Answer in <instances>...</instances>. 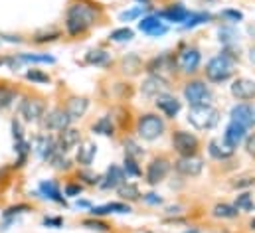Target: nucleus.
<instances>
[{
	"mask_svg": "<svg viewBox=\"0 0 255 233\" xmlns=\"http://www.w3.org/2000/svg\"><path fill=\"white\" fill-rule=\"evenodd\" d=\"M206 77L212 81V83H223V81H228L234 73H236V64L230 55H216L212 57V60L206 64Z\"/></svg>",
	"mask_w": 255,
	"mask_h": 233,
	"instance_id": "f03ea898",
	"label": "nucleus"
},
{
	"mask_svg": "<svg viewBox=\"0 0 255 233\" xmlns=\"http://www.w3.org/2000/svg\"><path fill=\"white\" fill-rule=\"evenodd\" d=\"M140 4H145V6H151V0H138Z\"/></svg>",
	"mask_w": 255,
	"mask_h": 233,
	"instance_id": "bf43d9fd",
	"label": "nucleus"
},
{
	"mask_svg": "<svg viewBox=\"0 0 255 233\" xmlns=\"http://www.w3.org/2000/svg\"><path fill=\"white\" fill-rule=\"evenodd\" d=\"M160 26H162V24H160L158 14H151V16H145L143 20L138 22V30L145 32V34H151V32H154L156 28H160Z\"/></svg>",
	"mask_w": 255,
	"mask_h": 233,
	"instance_id": "c756f323",
	"label": "nucleus"
},
{
	"mask_svg": "<svg viewBox=\"0 0 255 233\" xmlns=\"http://www.w3.org/2000/svg\"><path fill=\"white\" fill-rule=\"evenodd\" d=\"M133 38H135V32L131 28H119V30H113L109 34V40H113V42H129Z\"/></svg>",
	"mask_w": 255,
	"mask_h": 233,
	"instance_id": "58836bf2",
	"label": "nucleus"
},
{
	"mask_svg": "<svg viewBox=\"0 0 255 233\" xmlns=\"http://www.w3.org/2000/svg\"><path fill=\"white\" fill-rule=\"evenodd\" d=\"M131 208L123 201H113V203H105V206H95L91 208V216L99 217V216H107V214H129Z\"/></svg>",
	"mask_w": 255,
	"mask_h": 233,
	"instance_id": "4be33fe9",
	"label": "nucleus"
},
{
	"mask_svg": "<svg viewBox=\"0 0 255 233\" xmlns=\"http://www.w3.org/2000/svg\"><path fill=\"white\" fill-rule=\"evenodd\" d=\"M245 136H247V129L238 125V123H234V121H230V125L225 127V133H223V142L236 150L239 144L245 140Z\"/></svg>",
	"mask_w": 255,
	"mask_h": 233,
	"instance_id": "dca6fc26",
	"label": "nucleus"
},
{
	"mask_svg": "<svg viewBox=\"0 0 255 233\" xmlns=\"http://www.w3.org/2000/svg\"><path fill=\"white\" fill-rule=\"evenodd\" d=\"M95 154H97V147H95V144H93V142H83L81 147L77 149L75 160H77V164H81V166H89V164L93 162Z\"/></svg>",
	"mask_w": 255,
	"mask_h": 233,
	"instance_id": "393cba45",
	"label": "nucleus"
},
{
	"mask_svg": "<svg viewBox=\"0 0 255 233\" xmlns=\"http://www.w3.org/2000/svg\"><path fill=\"white\" fill-rule=\"evenodd\" d=\"M210 20H212V14H208V12H192L188 16V20L184 22V28H194V26H200Z\"/></svg>",
	"mask_w": 255,
	"mask_h": 233,
	"instance_id": "e433bc0d",
	"label": "nucleus"
},
{
	"mask_svg": "<svg viewBox=\"0 0 255 233\" xmlns=\"http://www.w3.org/2000/svg\"><path fill=\"white\" fill-rule=\"evenodd\" d=\"M184 99L190 103V107H194V105H210L212 93H210L208 85L204 81L194 79V81H188L184 85Z\"/></svg>",
	"mask_w": 255,
	"mask_h": 233,
	"instance_id": "20e7f679",
	"label": "nucleus"
},
{
	"mask_svg": "<svg viewBox=\"0 0 255 233\" xmlns=\"http://www.w3.org/2000/svg\"><path fill=\"white\" fill-rule=\"evenodd\" d=\"M221 18L230 20V22H241L243 14L239 10H234V8H225V10H221Z\"/></svg>",
	"mask_w": 255,
	"mask_h": 233,
	"instance_id": "79ce46f5",
	"label": "nucleus"
},
{
	"mask_svg": "<svg viewBox=\"0 0 255 233\" xmlns=\"http://www.w3.org/2000/svg\"><path fill=\"white\" fill-rule=\"evenodd\" d=\"M245 149H247V154H251L255 158V134H251L247 140H245Z\"/></svg>",
	"mask_w": 255,
	"mask_h": 233,
	"instance_id": "3c124183",
	"label": "nucleus"
},
{
	"mask_svg": "<svg viewBox=\"0 0 255 233\" xmlns=\"http://www.w3.org/2000/svg\"><path fill=\"white\" fill-rule=\"evenodd\" d=\"M16 97H18L16 89L8 85H0V109H8L16 101Z\"/></svg>",
	"mask_w": 255,
	"mask_h": 233,
	"instance_id": "7c9ffc66",
	"label": "nucleus"
},
{
	"mask_svg": "<svg viewBox=\"0 0 255 233\" xmlns=\"http://www.w3.org/2000/svg\"><path fill=\"white\" fill-rule=\"evenodd\" d=\"M208 152H210V156L216 158V160H228V158L234 154V149L228 147V144H225L223 140H212V142L208 144Z\"/></svg>",
	"mask_w": 255,
	"mask_h": 233,
	"instance_id": "b1692460",
	"label": "nucleus"
},
{
	"mask_svg": "<svg viewBox=\"0 0 255 233\" xmlns=\"http://www.w3.org/2000/svg\"><path fill=\"white\" fill-rule=\"evenodd\" d=\"M89 208V201H85V200H81V201H77V208Z\"/></svg>",
	"mask_w": 255,
	"mask_h": 233,
	"instance_id": "4d7b16f0",
	"label": "nucleus"
},
{
	"mask_svg": "<svg viewBox=\"0 0 255 233\" xmlns=\"http://www.w3.org/2000/svg\"><path fill=\"white\" fill-rule=\"evenodd\" d=\"M232 121L249 129V127H255V107L247 105V103H241V105H236L230 113Z\"/></svg>",
	"mask_w": 255,
	"mask_h": 233,
	"instance_id": "9b49d317",
	"label": "nucleus"
},
{
	"mask_svg": "<svg viewBox=\"0 0 255 233\" xmlns=\"http://www.w3.org/2000/svg\"><path fill=\"white\" fill-rule=\"evenodd\" d=\"M172 147H174V150H176L180 156H196L200 142H198V138H196L192 133L176 131V133L172 134Z\"/></svg>",
	"mask_w": 255,
	"mask_h": 233,
	"instance_id": "39448f33",
	"label": "nucleus"
},
{
	"mask_svg": "<svg viewBox=\"0 0 255 233\" xmlns=\"http://www.w3.org/2000/svg\"><path fill=\"white\" fill-rule=\"evenodd\" d=\"M190 14H192V12H190L188 8H184L182 4H174V6L162 10V12L158 14V18H166L168 22H176V24H178V22H186Z\"/></svg>",
	"mask_w": 255,
	"mask_h": 233,
	"instance_id": "5701e85b",
	"label": "nucleus"
},
{
	"mask_svg": "<svg viewBox=\"0 0 255 233\" xmlns=\"http://www.w3.org/2000/svg\"><path fill=\"white\" fill-rule=\"evenodd\" d=\"M66 30L69 36H81L89 30V26H85L83 22L79 20H73V18H66Z\"/></svg>",
	"mask_w": 255,
	"mask_h": 233,
	"instance_id": "c9c22d12",
	"label": "nucleus"
},
{
	"mask_svg": "<svg viewBox=\"0 0 255 233\" xmlns=\"http://www.w3.org/2000/svg\"><path fill=\"white\" fill-rule=\"evenodd\" d=\"M93 133H97V134H103V136H111L113 133H115V125H113V121H111V116H101L99 121H95L93 123Z\"/></svg>",
	"mask_w": 255,
	"mask_h": 233,
	"instance_id": "cd10ccee",
	"label": "nucleus"
},
{
	"mask_svg": "<svg viewBox=\"0 0 255 233\" xmlns=\"http://www.w3.org/2000/svg\"><path fill=\"white\" fill-rule=\"evenodd\" d=\"M123 71L129 73V75H136L140 69H143V62H140V57L136 53H129L127 57H123Z\"/></svg>",
	"mask_w": 255,
	"mask_h": 233,
	"instance_id": "a878e982",
	"label": "nucleus"
},
{
	"mask_svg": "<svg viewBox=\"0 0 255 233\" xmlns=\"http://www.w3.org/2000/svg\"><path fill=\"white\" fill-rule=\"evenodd\" d=\"M0 64H2V62H0Z\"/></svg>",
	"mask_w": 255,
	"mask_h": 233,
	"instance_id": "e2e57ef3",
	"label": "nucleus"
},
{
	"mask_svg": "<svg viewBox=\"0 0 255 233\" xmlns=\"http://www.w3.org/2000/svg\"><path fill=\"white\" fill-rule=\"evenodd\" d=\"M103 182H101V188L103 190H113V188H119L125 180H127V176H125V172H123V168H119V166H109L107 168V172H105V176L101 178Z\"/></svg>",
	"mask_w": 255,
	"mask_h": 233,
	"instance_id": "6ab92c4d",
	"label": "nucleus"
},
{
	"mask_svg": "<svg viewBox=\"0 0 255 233\" xmlns=\"http://www.w3.org/2000/svg\"><path fill=\"white\" fill-rule=\"evenodd\" d=\"M12 133H14V138H16V140H24V138H22V127H20L18 121L12 123Z\"/></svg>",
	"mask_w": 255,
	"mask_h": 233,
	"instance_id": "864d4df0",
	"label": "nucleus"
},
{
	"mask_svg": "<svg viewBox=\"0 0 255 233\" xmlns=\"http://www.w3.org/2000/svg\"><path fill=\"white\" fill-rule=\"evenodd\" d=\"M89 107V101L83 99V97H71L66 105V113L69 115V119L75 121V119H81V116L85 115V111H87Z\"/></svg>",
	"mask_w": 255,
	"mask_h": 233,
	"instance_id": "412c9836",
	"label": "nucleus"
},
{
	"mask_svg": "<svg viewBox=\"0 0 255 233\" xmlns=\"http://www.w3.org/2000/svg\"><path fill=\"white\" fill-rule=\"evenodd\" d=\"M117 192H119V198L121 200H127V201H135V200H138L140 198V192H138V188L135 186V184H121L119 188H117Z\"/></svg>",
	"mask_w": 255,
	"mask_h": 233,
	"instance_id": "2f4dec72",
	"label": "nucleus"
},
{
	"mask_svg": "<svg viewBox=\"0 0 255 233\" xmlns=\"http://www.w3.org/2000/svg\"><path fill=\"white\" fill-rule=\"evenodd\" d=\"M83 225H85V227H91V229H99V231H107V229H109V225H107V223L97 221V219H85V221H83Z\"/></svg>",
	"mask_w": 255,
	"mask_h": 233,
	"instance_id": "a18cd8bd",
	"label": "nucleus"
},
{
	"mask_svg": "<svg viewBox=\"0 0 255 233\" xmlns=\"http://www.w3.org/2000/svg\"><path fill=\"white\" fill-rule=\"evenodd\" d=\"M36 152L40 154L42 160H50L55 152H58L55 138H51V136H38L36 138Z\"/></svg>",
	"mask_w": 255,
	"mask_h": 233,
	"instance_id": "aec40b11",
	"label": "nucleus"
},
{
	"mask_svg": "<svg viewBox=\"0 0 255 233\" xmlns=\"http://www.w3.org/2000/svg\"><path fill=\"white\" fill-rule=\"evenodd\" d=\"M145 233H151V231H145Z\"/></svg>",
	"mask_w": 255,
	"mask_h": 233,
	"instance_id": "680f3d73",
	"label": "nucleus"
},
{
	"mask_svg": "<svg viewBox=\"0 0 255 233\" xmlns=\"http://www.w3.org/2000/svg\"><path fill=\"white\" fill-rule=\"evenodd\" d=\"M18 60L20 62H28V64H53L55 62L53 57L48 55V53H42V55H38V53H20Z\"/></svg>",
	"mask_w": 255,
	"mask_h": 233,
	"instance_id": "72a5a7b5",
	"label": "nucleus"
},
{
	"mask_svg": "<svg viewBox=\"0 0 255 233\" xmlns=\"http://www.w3.org/2000/svg\"><path fill=\"white\" fill-rule=\"evenodd\" d=\"M249 227H251V231H255V219H251V223H249Z\"/></svg>",
	"mask_w": 255,
	"mask_h": 233,
	"instance_id": "052dcab7",
	"label": "nucleus"
},
{
	"mask_svg": "<svg viewBox=\"0 0 255 233\" xmlns=\"http://www.w3.org/2000/svg\"><path fill=\"white\" fill-rule=\"evenodd\" d=\"M200 62H202V55L196 48H188L184 51H180L178 60H176V66L184 71V73H196L198 67H200Z\"/></svg>",
	"mask_w": 255,
	"mask_h": 233,
	"instance_id": "6e6552de",
	"label": "nucleus"
},
{
	"mask_svg": "<svg viewBox=\"0 0 255 233\" xmlns=\"http://www.w3.org/2000/svg\"><path fill=\"white\" fill-rule=\"evenodd\" d=\"M212 214H214V217H221V219H234V217H238L239 210H238L236 206H230V203H218V206H214Z\"/></svg>",
	"mask_w": 255,
	"mask_h": 233,
	"instance_id": "bb28decb",
	"label": "nucleus"
},
{
	"mask_svg": "<svg viewBox=\"0 0 255 233\" xmlns=\"http://www.w3.org/2000/svg\"><path fill=\"white\" fill-rule=\"evenodd\" d=\"M85 60H87V64H91V66H107L111 62V55L103 50H91V51H87V55H85Z\"/></svg>",
	"mask_w": 255,
	"mask_h": 233,
	"instance_id": "c85d7f7f",
	"label": "nucleus"
},
{
	"mask_svg": "<svg viewBox=\"0 0 255 233\" xmlns=\"http://www.w3.org/2000/svg\"><path fill=\"white\" fill-rule=\"evenodd\" d=\"M79 140H81V133L77 131V129H64V131H60V136H58V140H55V144H58V152H68V150H71L73 147H77L79 144Z\"/></svg>",
	"mask_w": 255,
	"mask_h": 233,
	"instance_id": "f3484780",
	"label": "nucleus"
},
{
	"mask_svg": "<svg viewBox=\"0 0 255 233\" xmlns=\"http://www.w3.org/2000/svg\"><path fill=\"white\" fill-rule=\"evenodd\" d=\"M26 79L32 83H50V75L44 73L42 69H28L26 71Z\"/></svg>",
	"mask_w": 255,
	"mask_h": 233,
	"instance_id": "ea45409f",
	"label": "nucleus"
},
{
	"mask_svg": "<svg viewBox=\"0 0 255 233\" xmlns=\"http://www.w3.org/2000/svg\"><path fill=\"white\" fill-rule=\"evenodd\" d=\"M143 12H145V6H138V8H133V10H127V12L121 14V20H123V22L135 20V18H138V16H143Z\"/></svg>",
	"mask_w": 255,
	"mask_h": 233,
	"instance_id": "37998d69",
	"label": "nucleus"
},
{
	"mask_svg": "<svg viewBox=\"0 0 255 233\" xmlns=\"http://www.w3.org/2000/svg\"><path fill=\"white\" fill-rule=\"evenodd\" d=\"M60 38V32H50V34H38L36 36V44H44V42H53Z\"/></svg>",
	"mask_w": 255,
	"mask_h": 233,
	"instance_id": "49530a36",
	"label": "nucleus"
},
{
	"mask_svg": "<svg viewBox=\"0 0 255 233\" xmlns=\"http://www.w3.org/2000/svg\"><path fill=\"white\" fill-rule=\"evenodd\" d=\"M249 60H251V62L255 64V46H253V48L249 50Z\"/></svg>",
	"mask_w": 255,
	"mask_h": 233,
	"instance_id": "6e6d98bb",
	"label": "nucleus"
},
{
	"mask_svg": "<svg viewBox=\"0 0 255 233\" xmlns=\"http://www.w3.org/2000/svg\"><path fill=\"white\" fill-rule=\"evenodd\" d=\"M125 156L138 158V156H143V149H140L135 140H125Z\"/></svg>",
	"mask_w": 255,
	"mask_h": 233,
	"instance_id": "a19ab883",
	"label": "nucleus"
},
{
	"mask_svg": "<svg viewBox=\"0 0 255 233\" xmlns=\"http://www.w3.org/2000/svg\"><path fill=\"white\" fill-rule=\"evenodd\" d=\"M154 105H156V109H158L160 113H164V115L168 116V119H174V116L180 113V109H182L180 101H178L174 95H168V93L158 95L156 101H154Z\"/></svg>",
	"mask_w": 255,
	"mask_h": 233,
	"instance_id": "2eb2a0df",
	"label": "nucleus"
},
{
	"mask_svg": "<svg viewBox=\"0 0 255 233\" xmlns=\"http://www.w3.org/2000/svg\"><path fill=\"white\" fill-rule=\"evenodd\" d=\"M176 67V62H174V57L172 55H168V53H162L158 57H153V60L147 64V71L151 75H160L162 71H174Z\"/></svg>",
	"mask_w": 255,
	"mask_h": 233,
	"instance_id": "a211bd4d",
	"label": "nucleus"
},
{
	"mask_svg": "<svg viewBox=\"0 0 255 233\" xmlns=\"http://www.w3.org/2000/svg\"><path fill=\"white\" fill-rule=\"evenodd\" d=\"M28 210H30V206H26V203H18V206H12V208H8V210L4 212V217H12V216L22 214V212H28Z\"/></svg>",
	"mask_w": 255,
	"mask_h": 233,
	"instance_id": "c03bdc74",
	"label": "nucleus"
},
{
	"mask_svg": "<svg viewBox=\"0 0 255 233\" xmlns=\"http://www.w3.org/2000/svg\"><path fill=\"white\" fill-rule=\"evenodd\" d=\"M18 113H20V116H24V121H30V123L40 121L46 113V103L36 97H26L24 101H20Z\"/></svg>",
	"mask_w": 255,
	"mask_h": 233,
	"instance_id": "423d86ee",
	"label": "nucleus"
},
{
	"mask_svg": "<svg viewBox=\"0 0 255 233\" xmlns=\"http://www.w3.org/2000/svg\"><path fill=\"white\" fill-rule=\"evenodd\" d=\"M164 133V121L158 115H143L136 123V134L143 140H156Z\"/></svg>",
	"mask_w": 255,
	"mask_h": 233,
	"instance_id": "7ed1b4c3",
	"label": "nucleus"
},
{
	"mask_svg": "<svg viewBox=\"0 0 255 233\" xmlns=\"http://www.w3.org/2000/svg\"><path fill=\"white\" fill-rule=\"evenodd\" d=\"M40 190L46 194V198L64 203V198H62V192H60L58 184H53V182H42V184H40Z\"/></svg>",
	"mask_w": 255,
	"mask_h": 233,
	"instance_id": "473e14b6",
	"label": "nucleus"
},
{
	"mask_svg": "<svg viewBox=\"0 0 255 233\" xmlns=\"http://www.w3.org/2000/svg\"><path fill=\"white\" fill-rule=\"evenodd\" d=\"M97 16H99V12H97L93 6L85 4V2H73V4L68 8V14H66V18L79 20V22H83L85 26H89V28L95 24Z\"/></svg>",
	"mask_w": 255,
	"mask_h": 233,
	"instance_id": "0eeeda50",
	"label": "nucleus"
},
{
	"mask_svg": "<svg viewBox=\"0 0 255 233\" xmlns=\"http://www.w3.org/2000/svg\"><path fill=\"white\" fill-rule=\"evenodd\" d=\"M180 212V208L176 206V208H168V214H178Z\"/></svg>",
	"mask_w": 255,
	"mask_h": 233,
	"instance_id": "13d9d810",
	"label": "nucleus"
},
{
	"mask_svg": "<svg viewBox=\"0 0 255 233\" xmlns=\"http://www.w3.org/2000/svg\"><path fill=\"white\" fill-rule=\"evenodd\" d=\"M123 172L125 176H133V178H138L143 176V170H140L136 158H131V156H125V162H123Z\"/></svg>",
	"mask_w": 255,
	"mask_h": 233,
	"instance_id": "f704fd0d",
	"label": "nucleus"
},
{
	"mask_svg": "<svg viewBox=\"0 0 255 233\" xmlns=\"http://www.w3.org/2000/svg\"><path fill=\"white\" fill-rule=\"evenodd\" d=\"M166 89H168V81L162 75H149L140 85V93L147 97H158L166 93Z\"/></svg>",
	"mask_w": 255,
	"mask_h": 233,
	"instance_id": "f8f14e48",
	"label": "nucleus"
},
{
	"mask_svg": "<svg viewBox=\"0 0 255 233\" xmlns=\"http://www.w3.org/2000/svg\"><path fill=\"white\" fill-rule=\"evenodd\" d=\"M44 225L62 227V225H64V219H62V217H46V219H44Z\"/></svg>",
	"mask_w": 255,
	"mask_h": 233,
	"instance_id": "603ef678",
	"label": "nucleus"
},
{
	"mask_svg": "<svg viewBox=\"0 0 255 233\" xmlns=\"http://www.w3.org/2000/svg\"><path fill=\"white\" fill-rule=\"evenodd\" d=\"M0 38H4L6 42H12V44H14V42H16V44H18V42H22L18 36H0Z\"/></svg>",
	"mask_w": 255,
	"mask_h": 233,
	"instance_id": "5fc2aeb1",
	"label": "nucleus"
},
{
	"mask_svg": "<svg viewBox=\"0 0 255 233\" xmlns=\"http://www.w3.org/2000/svg\"><path fill=\"white\" fill-rule=\"evenodd\" d=\"M234 206L239 210V212H253V198H251V194H239L238 198H236V203Z\"/></svg>",
	"mask_w": 255,
	"mask_h": 233,
	"instance_id": "4c0bfd02",
	"label": "nucleus"
},
{
	"mask_svg": "<svg viewBox=\"0 0 255 233\" xmlns=\"http://www.w3.org/2000/svg\"><path fill=\"white\" fill-rule=\"evenodd\" d=\"M188 123L198 131H210L220 123V111L212 105H194L188 111Z\"/></svg>",
	"mask_w": 255,
	"mask_h": 233,
	"instance_id": "f257e3e1",
	"label": "nucleus"
},
{
	"mask_svg": "<svg viewBox=\"0 0 255 233\" xmlns=\"http://www.w3.org/2000/svg\"><path fill=\"white\" fill-rule=\"evenodd\" d=\"M232 95L239 101H251L255 99V81L247 77H239L232 83Z\"/></svg>",
	"mask_w": 255,
	"mask_h": 233,
	"instance_id": "ddd939ff",
	"label": "nucleus"
},
{
	"mask_svg": "<svg viewBox=\"0 0 255 233\" xmlns=\"http://www.w3.org/2000/svg\"><path fill=\"white\" fill-rule=\"evenodd\" d=\"M168 170H170V162L166 160V158H154L151 164H149V168H147V182L151 184V186H156V184H160L164 178H166V174H168Z\"/></svg>",
	"mask_w": 255,
	"mask_h": 233,
	"instance_id": "1a4fd4ad",
	"label": "nucleus"
},
{
	"mask_svg": "<svg viewBox=\"0 0 255 233\" xmlns=\"http://www.w3.org/2000/svg\"><path fill=\"white\" fill-rule=\"evenodd\" d=\"M253 184H255V178H251V176H243V178H238L234 182L236 188H247V186H253Z\"/></svg>",
	"mask_w": 255,
	"mask_h": 233,
	"instance_id": "de8ad7c7",
	"label": "nucleus"
},
{
	"mask_svg": "<svg viewBox=\"0 0 255 233\" xmlns=\"http://www.w3.org/2000/svg\"><path fill=\"white\" fill-rule=\"evenodd\" d=\"M174 168L178 174H182V176H188V178H194L198 176V174L202 172L204 168V162L200 158H196V156H182L174 162Z\"/></svg>",
	"mask_w": 255,
	"mask_h": 233,
	"instance_id": "9d476101",
	"label": "nucleus"
},
{
	"mask_svg": "<svg viewBox=\"0 0 255 233\" xmlns=\"http://www.w3.org/2000/svg\"><path fill=\"white\" fill-rule=\"evenodd\" d=\"M81 184H68L66 186V196H69V198H75V196H79L81 194Z\"/></svg>",
	"mask_w": 255,
	"mask_h": 233,
	"instance_id": "09e8293b",
	"label": "nucleus"
},
{
	"mask_svg": "<svg viewBox=\"0 0 255 233\" xmlns=\"http://www.w3.org/2000/svg\"><path fill=\"white\" fill-rule=\"evenodd\" d=\"M143 200H145L147 203H151V206H158V203H162L160 196H156L154 192H151V194H145V196H143Z\"/></svg>",
	"mask_w": 255,
	"mask_h": 233,
	"instance_id": "8fccbe9b",
	"label": "nucleus"
},
{
	"mask_svg": "<svg viewBox=\"0 0 255 233\" xmlns=\"http://www.w3.org/2000/svg\"><path fill=\"white\" fill-rule=\"evenodd\" d=\"M69 123H71V119L66 113V109H53L44 119V127L48 131H64L69 127Z\"/></svg>",
	"mask_w": 255,
	"mask_h": 233,
	"instance_id": "4468645a",
	"label": "nucleus"
}]
</instances>
